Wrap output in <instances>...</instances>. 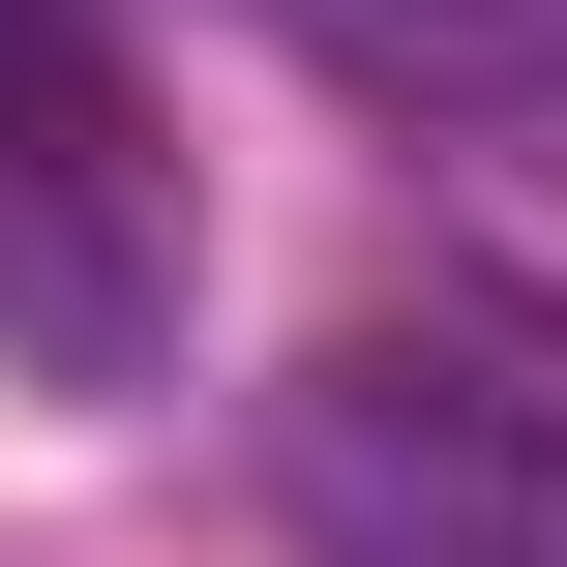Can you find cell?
<instances>
[{"label":"cell","instance_id":"1","mask_svg":"<svg viewBox=\"0 0 567 567\" xmlns=\"http://www.w3.org/2000/svg\"><path fill=\"white\" fill-rule=\"evenodd\" d=\"M269 508L299 567H567V359L508 299H359L269 389Z\"/></svg>","mask_w":567,"mask_h":567},{"label":"cell","instance_id":"2","mask_svg":"<svg viewBox=\"0 0 567 567\" xmlns=\"http://www.w3.org/2000/svg\"><path fill=\"white\" fill-rule=\"evenodd\" d=\"M0 329L60 389L179 359V150H150V90H120L90 0H0Z\"/></svg>","mask_w":567,"mask_h":567},{"label":"cell","instance_id":"3","mask_svg":"<svg viewBox=\"0 0 567 567\" xmlns=\"http://www.w3.org/2000/svg\"><path fill=\"white\" fill-rule=\"evenodd\" d=\"M419 120H478V150H567V0H329Z\"/></svg>","mask_w":567,"mask_h":567}]
</instances>
